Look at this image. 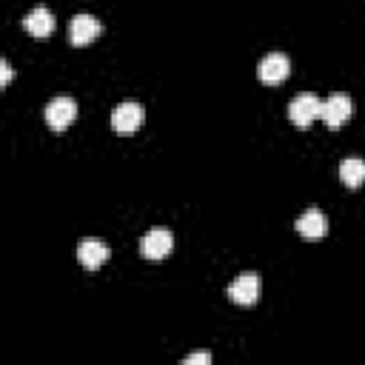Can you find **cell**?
Listing matches in <instances>:
<instances>
[{
    "instance_id": "6da1fadb",
    "label": "cell",
    "mask_w": 365,
    "mask_h": 365,
    "mask_svg": "<svg viewBox=\"0 0 365 365\" xmlns=\"http://www.w3.org/2000/svg\"><path fill=\"white\" fill-rule=\"evenodd\" d=\"M351 114H354V103H351V97L348 94H331V97H325L322 100V111H319V117H322V123L328 125V128H339V125H345L348 120H351Z\"/></svg>"
},
{
    "instance_id": "7a4b0ae2",
    "label": "cell",
    "mask_w": 365,
    "mask_h": 365,
    "mask_svg": "<svg viewBox=\"0 0 365 365\" xmlns=\"http://www.w3.org/2000/svg\"><path fill=\"white\" fill-rule=\"evenodd\" d=\"M288 74H291V60H288V54H282V51L265 54V57L259 60V66H257V77H259L265 86H279Z\"/></svg>"
},
{
    "instance_id": "3957f363",
    "label": "cell",
    "mask_w": 365,
    "mask_h": 365,
    "mask_svg": "<svg viewBox=\"0 0 365 365\" xmlns=\"http://www.w3.org/2000/svg\"><path fill=\"white\" fill-rule=\"evenodd\" d=\"M322 111V100L314 97V94H299L288 103V120L297 125V128H308Z\"/></svg>"
},
{
    "instance_id": "277c9868",
    "label": "cell",
    "mask_w": 365,
    "mask_h": 365,
    "mask_svg": "<svg viewBox=\"0 0 365 365\" xmlns=\"http://www.w3.org/2000/svg\"><path fill=\"white\" fill-rule=\"evenodd\" d=\"M43 117H46L48 128L63 131V128H68V125L77 120V103H74L71 97H54V100L46 106Z\"/></svg>"
},
{
    "instance_id": "5b68a950",
    "label": "cell",
    "mask_w": 365,
    "mask_h": 365,
    "mask_svg": "<svg viewBox=\"0 0 365 365\" xmlns=\"http://www.w3.org/2000/svg\"><path fill=\"white\" fill-rule=\"evenodd\" d=\"M228 299H234L237 305H254L259 299V274L254 271H242L228 288H225Z\"/></svg>"
},
{
    "instance_id": "8992f818",
    "label": "cell",
    "mask_w": 365,
    "mask_h": 365,
    "mask_svg": "<svg viewBox=\"0 0 365 365\" xmlns=\"http://www.w3.org/2000/svg\"><path fill=\"white\" fill-rule=\"evenodd\" d=\"M171 245H174V237L168 228H151L140 240V254L145 259H163V257H168Z\"/></svg>"
},
{
    "instance_id": "52a82bcc",
    "label": "cell",
    "mask_w": 365,
    "mask_h": 365,
    "mask_svg": "<svg viewBox=\"0 0 365 365\" xmlns=\"http://www.w3.org/2000/svg\"><path fill=\"white\" fill-rule=\"evenodd\" d=\"M100 31H103V26L91 14H74L71 23H68V40H71V46H88L91 40L100 37Z\"/></svg>"
},
{
    "instance_id": "ba28073f",
    "label": "cell",
    "mask_w": 365,
    "mask_h": 365,
    "mask_svg": "<svg viewBox=\"0 0 365 365\" xmlns=\"http://www.w3.org/2000/svg\"><path fill=\"white\" fill-rule=\"evenodd\" d=\"M143 120H145V111H143L140 103H120V106L111 111V125H114V131H120V134L137 131V128L143 125Z\"/></svg>"
},
{
    "instance_id": "9c48e42d",
    "label": "cell",
    "mask_w": 365,
    "mask_h": 365,
    "mask_svg": "<svg viewBox=\"0 0 365 365\" xmlns=\"http://www.w3.org/2000/svg\"><path fill=\"white\" fill-rule=\"evenodd\" d=\"M108 245L103 242V240H97V237H86L80 245H77V259H80V265L86 268V271H97L106 259H108Z\"/></svg>"
},
{
    "instance_id": "30bf717a",
    "label": "cell",
    "mask_w": 365,
    "mask_h": 365,
    "mask_svg": "<svg viewBox=\"0 0 365 365\" xmlns=\"http://www.w3.org/2000/svg\"><path fill=\"white\" fill-rule=\"evenodd\" d=\"M297 234L305 237V240H319L328 234V217L319 211V208H305L299 217H297Z\"/></svg>"
},
{
    "instance_id": "8fae6325",
    "label": "cell",
    "mask_w": 365,
    "mask_h": 365,
    "mask_svg": "<svg viewBox=\"0 0 365 365\" xmlns=\"http://www.w3.org/2000/svg\"><path fill=\"white\" fill-rule=\"evenodd\" d=\"M23 29L31 34V37H48L54 31V14L46 9V6H37L31 9L26 17H23Z\"/></svg>"
},
{
    "instance_id": "7c38bea8",
    "label": "cell",
    "mask_w": 365,
    "mask_h": 365,
    "mask_svg": "<svg viewBox=\"0 0 365 365\" xmlns=\"http://www.w3.org/2000/svg\"><path fill=\"white\" fill-rule=\"evenodd\" d=\"M339 180L345 188H359L365 182V160L362 157H345L339 163Z\"/></svg>"
},
{
    "instance_id": "4fadbf2b",
    "label": "cell",
    "mask_w": 365,
    "mask_h": 365,
    "mask_svg": "<svg viewBox=\"0 0 365 365\" xmlns=\"http://www.w3.org/2000/svg\"><path fill=\"white\" fill-rule=\"evenodd\" d=\"M211 362V354L208 351H197V354H188L182 359V365H208Z\"/></svg>"
},
{
    "instance_id": "5bb4252c",
    "label": "cell",
    "mask_w": 365,
    "mask_h": 365,
    "mask_svg": "<svg viewBox=\"0 0 365 365\" xmlns=\"http://www.w3.org/2000/svg\"><path fill=\"white\" fill-rule=\"evenodd\" d=\"M9 80H11V66H9V60H3L0 63V83L9 86Z\"/></svg>"
}]
</instances>
